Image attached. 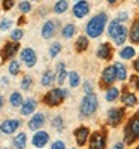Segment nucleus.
Returning <instances> with one entry per match:
<instances>
[{"mask_svg":"<svg viewBox=\"0 0 139 149\" xmlns=\"http://www.w3.org/2000/svg\"><path fill=\"white\" fill-rule=\"evenodd\" d=\"M66 76H69V74L66 73V69H65V64L63 63H60L58 66H57V82L61 85L63 82H65V79H66Z\"/></svg>","mask_w":139,"mask_h":149,"instance_id":"5701e85b","label":"nucleus"},{"mask_svg":"<svg viewBox=\"0 0 139 149\" xmlns=\"http://www.w3.org/2000/svg\"><path fill=\"white\" fill-rule=\"evenodd\" d=\"M127 18H129V15L127 14H126V12H120V14H118V21L121 22V21H127Z\"/></svg>","mask_w":139,"mask_h":149,"instance_id":"c03bdc74","label":"nucleus"},{"mask_svg":"<svg viewBox=\"0 0 139 149\" xmlns=\"http://www.w3.org/2000/svg\"><path fill=\"white\" fill-rule=\"evenodd\" d=\"M11 36H12V39H14V40H20L21 37H22V31L20 29H17V30H14V31L11 33Z\"/></svg>","mask_w":139,"mask_h":149,"instance_id":"e433bc0d","label":"nucleus"},{"mask_svg":"<svg viewBox=\"0 0 139 149\" xmlns=\"http://www.w3.org/2000/svg\"><path fill=\"white\" fill-rule=\"evenodd\" d=\"M21 58H22V61H24V63H26L29 67L34 66V63H36V54H34L33 49H30V48H26V49L21 52Z\"/></svg>","mask_w":139,"mask_h":149,"instance_id":"9b49d317","label":"nucleus"},{"mask_svg":"<svg viewBox=\"0 0 139 149\" xmlns=\"http://www.w3.org/2000/svg\"><path fill=\"white\" fill-rule=\"evenodd\" d=\"M117 81V70L115 66H108L103 69L102 72V82L105 85H112L114 82Z\"/></svg>","mask_w":139,"mask_h":149,"instance_id":"0eeeda50","label":"nucleus"},{"mask_svg":"<svg viewBox=\"0 0 139 149\" xmlns=\"http://www.w3.org/2000/svg\"><path fill=\"white\" fill-rule=\"evenodd\" d=\"M115 2H117V0H108V3H111V5H114Z\"/></svg>","mask_w":139,"mask_h":149,"instance_id":"8fccbe9b","label":"nucleus"},{"mask_svg":"<svg viewBox=\"0 0 139 149\" xmlns=\"http://www.w3.org/2000/svg\"><path fill=\"white\" fill-rule=\"evenodd\" d=\"M88 48V37L87 36H79L77 43H75V49H77L78 52H82Z\"/></svg>","mask_w":139,"mask_h":149,"instance_id":"412c9836","label":"nucleus"},{"mask_svg":"<svg viewBox=\"0 0 139 149\" xmlns=\"http://www.w3.org/2000/svg\"><path fill=\"white\" fill-rule=\"evenodd\" d=\"M121 24H120V21L118 19H114V21H111V24H109V27H108V34H109V37H115L117 34H118V31L121 30Z\"/></svg>","mask_w":139,"mask_h":149,"instance_id":"6ab92c4d","label":"nucleus"},{"mask_svg":"<svg viewBox=\"0 0 139 149\" xmlns=\"http://www.w3.org/2000/svg\"><path fill=\"white\" fill-rule=\"evenodd\" d=\"M66 9H67V2L66 0H58V2L55 3V6H54L55 14H63V12H66Z\"/></svg>","mask_w":139,"mask_h":149,"instance_id":"cd10ccee","label":"nucleus"},{"mask_svg":"<svg viewBox=\"0 0 139 149\" xmlns=\"http://www.w3.org/2000/svg\"><path fill=\"white\" fill-rule=\"evenodd\" d=\"M120 57L124 58V60H130V58H133V57H135V48H132V46H126V48H123L121 51H120Z\"/></svg>","mask_w":139,"mask_h":149,"instance_id":"393cba45","label":"nucleus"},{"mask_svg":"<svg viewBox=\"0 0 139 149\" xmlns=\"http://www.w3.org/2000/svg\"><path fill=\"white\" fill-rule=\"evenodd\" d=\"M18 70H20L18 63H17V61H12V63L9 64V73H11V74H17Z\"/></svg>","mask_w":139,"mask_h":149,"instance_id":"72a5a7b5","label":"nucleus"},{"mask_svg":"<svg viewBox=\"0 0 139 149\" xmlns=\"http://www.w3.org/2000/svg\"><path fill=\"white\" fill-rule=\"evenodd\" d=\"M88 136H90V128L88 127H79L75 130V139L79 146H84L85 142L88 140Z\"/></svg>","mask_w":139,"mask_h":149,"instance_id":"1a4fd4ad","label":"nucleus"},{"mask_svg":"<svg viewBox=\"0 0 139 149\" xmlns=\"http://www.w3.org/2000/svg\"><path fill=\"white\" fill-rule=\"evenodd\" d=\"M133 69L139 73V58H136V60H135V63H133Z\"/></svg>","mask_w":139,"mask_h":149,"instance_id":"49530a36","label":"nucleus"},{"mask_svg":"<svg viewBox=\"0 0 139 149\" xmlns=\"http://www.w3.org/2000/svg\"><path fill=\"white\" fill-rule=\"evenodd\" d=\"M30 84H32V78L30 76H26V78L22 79V82H21V86H22L24 90H27L29 86H30Z\"/></svg>","mask_w":139,"mask_h":149,"instance_id":"4c0bfd02","label":"nucleus"},{"mask_svg":"<svg viewBox=\"0 0 139 149\" xmlns=\"http://www.w3.org/2000/svg\"><path fill=\"white\" fill-rule=\"evenodd\" d=\"M138 3H139V0H138Z\"/></svg>","mask_w":139,"mask_h":149,"instance_id":"603ef678","label":"nucleus"},{"mask_svg":"<svg viewBox=\"0 0 139 149\" xmlns=\"http://www.w3.org/2000/svg\"><path fill=\"white\" fill-rule=\"evenodd\" d=\"M130 85H133L136 90H139V78H138V76H135V74H133V76L130 78Z\"/></svg>","mask_w":139,"mask_h":149,"instance_id":"a19ab883","label":"nucleus"},{"mask_svg":"<svg viewBox=\"0 0 139 149\" xmlns=\"http://www.w3.org/2000/svg\"><path fill=\"white\" fill-rule=\"evenodd\" d=\"M54 81V73L51 70H48L44 73V76H42V85L44 86H48V85H51Z\"/></svg>","mask_w":139,"mask_h":149,"instance_id":"bb28decb","label":"nucleus"},{"mask_svg":"<svg viewBox=\"0 0 139 149\" xmlns=\"http://www.w3.org/2000/svg\"><path fill=\"white\" fill-rule=\"evenodd\" d=\"M61 34L66 37V39H69V37H72L73 34H75V26L73 24H67V26L63 29V31H61Z\"/></svg>","mask_w":139,"mask_h":149,"instance_id":"2f4dec72","label":"nucleus"},{"mask_svg":"<svg viewBox=\"0 0 139 149\" xmlns=\"http://www.w3.org/2000/svg\"><path fill=\"white\" fill-rule=\"evenodd\" d=\"M97 97L96 94H85V97L82 98V102H81V106H79V112H81V115L82 116H91L96 109H97Z\"/></svg>","mask_w":139,"mask_h":149,"instance_id":"7ed1b4c3","label":"nucleus"},{"mask_svg":"<svg viewBox=\"0 0 139 149\" xmlns=\"http://www.w3.org/2000/svg\"><path fill=\"white\" fill-rule=\"evenodd\" d=\"M106 148V136L105 133L96 131L90 137V149H105Z\"/></svg>","mask_w":139,"mask_h":149,"instance_id":"423d86ee","label":"nucleus"},{"mask_svg":"<svg viewBox=\"0 0 139 149\" xmlns=\"http://www.w3.org/2000/svg\"><path fill=\"white\" fill-rule=\"evenodd\" d=\"M18 125H20V122L17 119H8V121L0 124V130H2L5 134H12L18 128Z\"/></svg>","mask_w":139,"mask_h":149,"instance_id":"9d476101","label":"nucleus"},{"mask_svg":"<svg viewBox=\"0 0 139 149\" xmlns=\"http://www.w3.org/2000/svg\"><path fill=\"white\" fill-rule=\"evenodd\" d=\"M24 21H26V18H24V17H21V18H20V19H18V22H20V24H22V22H24Z\"/></svg>","mask_w":139,"mask_h":149,"instance_id":"de8ad7c7","label":"nucleus"},{"mask_svg":"<svg viewBox=\"0 0 139 149\" xmlns=\"http://www.w3.org/2000/svg\"><path fill=\"white\" fill-rule=\"evenodd\" d=\"M51 149H66V146H65V143H63L61 140H58V142H54L53 143V148Z\"/></svg>","mask_w":139,"mask_h":149,"instance_id":"79ce46f5","label":"nucleus"},{"mask_svg":"<svg viewBox=\"0 0 139 149\" xmlns=\"http://www.w3.org/2000/svg\"><path fill=\"white\" fill-rule=\"evenodd\" d=\"M11 26H12V21H11V19H3L2 22H0V30L5 31V30H8Z\"/></svg>","mask_w":139,"mask_h":149,"instance_id":"f704fd0d","label":"nucleus"},{"mask_svg":"<svg viewBox=\"0 0 139 149\" xmlns=\"http://www.w3.org/2000/svg\"><path fill=\"white\" fill-rule=\"evenodd\" d=\"M17 51H18V43H12V42L6 43V45H5V49H3V58H5V60L12 58V57L15 55Z\"/></svg>","mask_w":139,"mask_h":149,"instance_id":"4468645a","label":"nucleus"},{"mask_svg":"<svg viewBox=\"0 0 139 149\" xmlns=\"http://www.w3.org/2000/svg\"><path fill=\"white\" fill-rule=\"evenodd\" d=\"M53 125H54L57 130H61V127H63V119H61L60 116H57V118L54 119V122H53Z\"/></svg>","mask_w":139,"mask_h":149,"instance_id":"ea45409f","label":"nucleus"},{"mask_svg":"<svg viewBox=\"0 0 139 149\" xmlns=\"http://www.w3.org/2000/svg\"><path fill=\"white\" fill-rule=\"evenodd\" d=\"M30 9H32V6H30L29 2H21V3H20V10L24 12V14H26V12H29Z\"/></svg>","mask_w":139,"mask_h":149,"instance_id":"c9c22d12","label":"nucleus"},{"mask_svg":"<svg viewBox=\"0 0 139 149\" xmlns=\"http://www.w3.org/2000/svg\"><path fill=\"white\" fill-rule=\"evenodd\" d=\"M84 90H85V93H87V94H93V88H91V84L88 82V81H87V82L84 84Z\"/></svg>","mask_w":139,"mask_h":149,"instance_id":"37998d69","label":"nucleus"},{"mask_svg":"<svg viewBox=\"0 0 139 149\" xmlns=\"http://www.w3.org/2000/svg\"><path fill=\"white\" fill-rule=\"evenodd\" d=\"M136 149H139V146H136Z\"/></svg>","mask_w":139,"mask_h":149,"instance_id":"3c124183","label":"nucleus"},{"mask_svg":"<svg viewBox=\"0 0 139 149\" xmlns=\"http://www.w3.org/2000/svg\"><path fill=\"white\" fill-rule=\"evenodd\" d=\"M115 70H117V79L118 81H124L127 78V72H126V66L121 64V63H115Z\"/></svg>","mask_w":139,"mask_h":149,"instance_id":"b1692460","label":"nucleus"},{"mask_svg":"<svg viewBox=\"0 0 139 149\" xmlns=\"http://www.w3.org/2000/svg\"><path fill=\"white\" fill-rule=\"evenodd\" d=\"M88 12H90V3L87 0H79L73 6V15L77 18H84Z\"/></svg>","mask_w":139,"mask_h":149,"instance_id":"6e6552de","label":"nucleus"},{"mask_svg":"<svg viewBox=\"0 0 139 149\" xmlns=\"http://www.w3.org/2000/svg\"><path fill=\"white\" fill-rule=\"evenodd\" d=\"M11 104L15 106V107L22 104V97H21L20 93H12V95H11Z\"/></svg>","mask_w":139,"mask_h":149,"instance_id":"c756f323","label":"nucleus"},{"mask_svg":"<svg viewBox=\"0 0 139 149\" xmlns=\"http://www.w3.org/2000/svg\"><path fill=\"white\" fill-rule=\"evenodd\" d=\"M117 97H118V90L115 88V86H111V88L106 91V95H105V98H106L108 102H114Z\"/></svg>","mask_w":139,"mask_h":149,"instance_id":"c85d7f7f","label":"nucleus"},{"mask_svg":"<svg viewBox=\"0 0 139 149\" xmlns=\"http://www.w3.org/2000/svg\"><path fill=\"white\" fill-rule=\"evenodd\" d=\"M54 30H55V24L53 21H46L42 27V36L45 39H49V37H53L54 34Z\"/></svg>","mask_w":139,"mask_h":149,"instance_id":"a211bd4d","label":"nucleus"},{"mask_svg":"<svg viewBox=\"0 0 139 149\" xmlns=\"http://www.w3.org/2000/svg\"><path fill=\"white\" fill-rule=\"evenodd\" d=\"M44 122H45V116H44L42 113H36V115L30 119L29 127H30L32 130H37V128H41V127L44 125Z\"/></svg>","mask_w":139,"mask_h":149,"instance_id":"dca6fc26","label":"nucleus"},{"mask_svg":"<svg viewBox=\"0 0 139 149\" xmlns=\"http://www.w3.org/2000/svg\"><path fill=\"white\" fill-rule=\"evenodd\" d=\"M97 57L102 60H111L112 58V48L109 43H102L97 48Z\"/></svg>","mask_w":139,"mask_h":149,"instance_id":"f8f14e48","label":"nucleus"},{"mask_svg":"<svg viewBox=\"0 0 139 149\" xmlns=\"http://www.w3.org/2000/svg\"><path fill=\"white\" fill-rule=\"evenodd\" d=\"M26 134L24 133H20L17 137L14 139V146L17 148V149H24V146H26Z\"/></svg>","mask_w":139,"mask_h":149,"instance_id":"a878e982","label":"nucleus"},{"mask_svg":"<svg viewBox=\"0 0 139 149\" xmlns=\"http://www.w3.org/2000/svg\"><path fill=\"white\" fill-rule=\"evenodd\" d=\"M124 118V110L120 107H112L108 110V124L111 127H117L120 125V122Z\"/></svg>","mask_w":139,"mask_h":149,"instance_id":"39448f33","label":"nucleus"},{"mask_svg":"<svg viewBox=\"0 0 139 149\" xmlns=\"http://www.w3.org/2000/svg\"><path fill=\"white\" fill-rule=\"evenodd\" d=\"M69 84H70V86H73V88L79 85V74L77 72H70L69 73Z\"/></svg>","mask_w":139,"mask_h":149,"instance_id":"7c9ffc66","label":"nucleus"},{"mask_svg":"<svg viewBox=\"0 0 139 149\" xmlns=\"http://www.w3.org/2000/svg\"><path fill=\"white\" fill-rule=\"evenodd\" d=\"M138 139H139V112L130 118L129 124L124 128V140H126L124 143L132 145Z\"/></svg>","mask_w":139,"mask_h":149,"instance_id":"f03ea898","label":"nucleus"},{"mask_svg":"<svg viewBox=\"0 0 139 149\" xmlns=\"http://www.w3.org/2000/svg\"><path fill=\"white\" fill-rule=\"evenodd\" d=\"M112 149H124V143L123 142H117L115 145L112 146Z\"/></svg>","mask_w":139,"mask_h":149,"instance_id":"a18cd8bd","label":"nucleus"},{"mask_svg":"<svg viewBox=\"0 0 139 149\" xmlns=\"http://www.w3.org/2000/svg\"><path fill=\"white\" fill-rule=\"evenodd\" d=\"M121 102H123V104L132 107V106H135V104L138 103V98H136V95H135L133 93L124 91V93H123V95H121Z\"/></svg>","mask_w":139,"mask_h":149,"instance_id":"2eb2a0df","label":"nucleus"},{"mask_svg":"<svg viewBox=\"0 0 139 149\" xmlns=\"http://www.w3.org/2000/svg\"><path fill=\"white\" fill-rule=\"evenodd\" d=\"M60 49H61L60 43H53V45H51V49H49V55H51V57H55V55L60 52Z\"/></svg>","mask_w":139,"mask_h":149,"instance_id":"473e14b6","label":"nucleus"},{"mask_svg":"<svg viewBox=\"0 0 139 149\" xmlns=\"http://www.w3.org/2000/svg\"><path fill=\"white\" fill-rule=\"evenodd\" d=\"M126 39H127V29L123 26L121 30L118 31V34L114 37V42H115V45H123L126 42Z\"/></svg>","mask_w":139,"mask_h":149,"instance_id":"4be33fe9","label":"nucleus"},{"mask_svg":"<svg viewBox=\"0 0 139 149\" xmlns=\"http://www.w3.org/2000/svg\"><path fill=\"white\" fill-rule=\"evenodd\" d=\"M106 22H108V15L105 14V12H100V14H97L96 17H93L90 21H88L87 29H85L88 37H99L103 33Z\"/></svg>","mask_w":139,"mask_h":149,"instance_id":"f257e3e1","label":"nucleus"},{"mask_svg":"<svg viewBox=\"0 0 139 149\" xmlns=\"http://www.w3.org/2000/svg\"><path fill=\"white\" fill-rule=\"evenodd\" d=\"M48 133H45V131H37L36 134H34V137H33V145L36 146V148H44L45 145H46V142H48Z\"/></svg>","mask_w":139,"mask_h":149,"instance_id":"ddd939ff","label":"nucleus"},{"mask_svg":"<svg viewBox=\"0 0 139 149\" xmlns=\"http://www.w3.org/2000/svg\"><path fill=\"white\" fill-rule=\"evenodd\" d=\"M67 95V91L66 90H61V88H54L51 90L44 98V102L49 106H57L60 104L63 100H65V97Z\"/></svg>","mask_w":139,"mask_h":149,"instance_id":"20e7f679","label":"nucleus"},{"mask_svg":"<svg viewBox=\"0 0 139 149\" xmlns=\"http://www.w3.org/2000/svg\"><path fill=\"white\" fill-rule=\"evenodd\" d=\"M129 37L132 43H139V19H135V22L132 24Z\"/></svg>","mask_w":139,"mask_h":149,"instance_id":"f3484780","label":"nucleus"},{"mask_svg":"<svg viewBox=\"0 0 139 149\" xmlns=\"http://www.w3.org/2000/svg\"><path fill=\"white\" fill-rule=\"evenodd\" d=\"M14 2H15V0H3V9H5V10L12 9V6H14Z\"/></svg>","mask_w":139,"mask_h":149,"instance_id":"58836bf2","label":"nucleus"},{"mask_svg":"<svg viewBox=\"0 0 139 149\" xmlns=\"http://www.w3.org/2000/svg\"><path fill=\"white\" fill-rule=\"evenodd\" d=\"M34 107H36V102L33 100V98H29V100L22 104V107H21V113H22V115H30L32 112L34 110Z\"/></svg>","mask_w":139,"mask_h":149,"instance_id":"aec40b11","label":"nucleus"},{"mask_svg":"<svg viewBox=\"0 0 139 149\" xmlns=\"http://www.w3.org/2000/svg\"><path fill=\"white\" fill-rule=\"evenodd\" d=\"M2 106H3V97L0 95V107H2Z\"/></svg>","mask_w":139,"mask_h":149,"instance_id":"09e8293b","label":"nucleus"}]
</instances>
